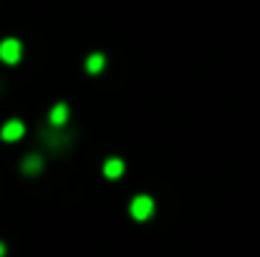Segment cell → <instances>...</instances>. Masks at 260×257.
Instances as JSON below:
<instances>
[{
  "instance_id": "cell-2",
  "label": "cell",
  "mask_w": 260,
  "mask_h": 257,
  "mask_svg": "<svg viewBox=\"0 0 260 257\" xmlns=\"http://www.w3.org/2000/svg\"><path fill=\"white\" fill-rule=\"evenodd\" d=\"M154 199L149 197V194H137L134 199H132V204H129V214H132V219H137V222H147V219H152V214H154Z\"/></svg>"
},
{
  "instance_id": "cell-3",
  "label": "cell",
  "mask_w": 260,
  "mask_h": 257,
  "mask_svg": "<svg viewBox=\"0 0 260 257\" xmlns=\"http://www.w3.org/2000/svg\"><path fill=\"white\" fill-rule=\"evenodd\" d=\"M23 58V43L18 38H3L0 41V61L8 66H15Z\"/></svg>"
},
{
  "instance_id": "cell-5",
  "label": "cell",
  "mask_w": 260,
  "mask_h": 257,
  "mask_svg": "<svg viewBox=\"0 0 260 257\" xmlns=\"http://www.w3.org/2000/svg\"><path fill=\"white\" fill-rule=\"evenodd\" d=\"M69 119H71V108L69 103L58 101L51 111H48V124L51 126H69Z\"/></svg>"
},
{
  "instance_id": "cell-8",
  "label": "cell",
  "mask_w": 260,
  "mask_h": 257,
  "mask_svg": "<svg viewBox=\"0 0 260 257\" xmlns=\"http://www.w3.org/2000/svg\"><path fill=\"white\" fill-rule=\"evenodd\" d=\"M84 66H86V71L91 76H96V74H101L106 68V56L104 53H91L86 61H84Z\"/></svg>"
},
{
  "instance_id": "cell-6",
  "label": "cell",
  "mask_w": 260,
  "mask_h": 257,
  "mask_svg": "<svg viewBox=\"0 0 260 257\" xmlns=\"http://www.w3.org/2000/svg\"><path fill=\"white\" fill-rule=\"evenodd\" d=\"M104 176L106 179H119L124 171H126V164H124V159H119V157H111V159H106L104 162Z\"/></svg>"
},
{
  "instance_id": "cell-9",
  "label": "cell",
  "mask_w": 260,
  "mask_h": 257,
  "mask_svg": "<svg viewBox=\"0 0 260 257\" xmlns=\"http://www.w3.org/2000/svg\"><path fill=\"white\" fill-rule=\"evenodd\" d=\"M0 257H5V242L0 240Z\"/></svg>"
},
{
  "instance_id": "cell-4",
  "label": "cell",
  "mask_w": 260,
  "mask_h": 257,
  "mask_svg": "<svg viewBox=\"0 0 260 257\" xmlns=\"http://www.w3.org/2000/svg\"><path fill=\"white\" fill-rule=\"evenodd\" d=\"M23 136H25V124H23V121H18V119L5 121V124H3V129H0V139H3V141H8V144H15V141H20Z\"/></svg>"
},
{
  "instance_id": "cell-1",
  "label": "cell",
  "mask_w": 260,
  "mask_h": 257,
  "mask_svg": "<svg viewBox=\"0 0 260 257\" xmlns=\"http://www.w3.org/2000/svg\"><path fill=\"white\" fill-rule=\"evenodd\" d=\"M69 136H71V134L66 131V126H51V124H48V126L41 131V141H43L51 152H61V149L71 141Z\"/></svg>"
},
{
  "instance_id": "cell-7",
  "label": "cell",
  "mask_w": 260,
  "mask_h": 257,
  "mask_svg": "<svg viewBox=\"0 0 260 257\" xmlns=\"http://www.w3.org/2000/svg\"><path fill=\"white\" fill-rule=\"evenodd\" d=\"M20 171L28 174V176L41 174V171H43V157H38V154H28V157L20 162Z\"/></svg>"
}]
</instances>
